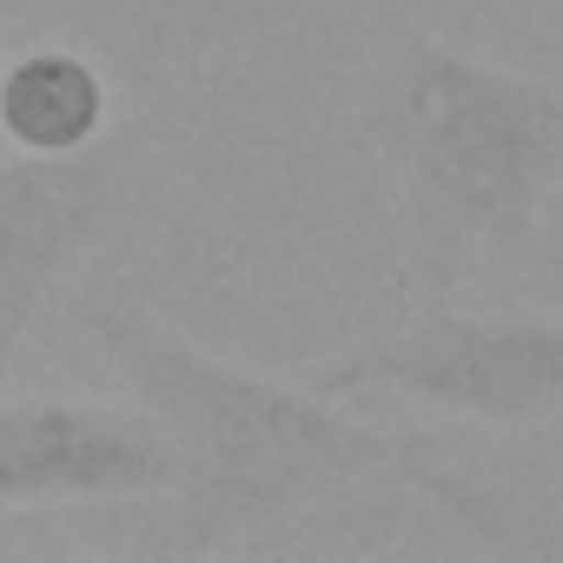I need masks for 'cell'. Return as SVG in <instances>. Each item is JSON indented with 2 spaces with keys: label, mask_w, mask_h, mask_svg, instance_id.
<instances>
[{
  "label": "cell",
  "mask_w": 563,
  "mask_h": 563,
  "mask_svg": "<svg viewBox=\"0 0 563 563\" xmlns=\"http://www.w3.org/2000/svg\"><path fill=\"white\" fill-rule=\"evenodd\" d=\"M120 199V153H27L0 166V372L14 365L60 272L100 239Z\"/></svg>",
  "instance_id": "cell-4"
},
{
  "label": "cell",
  "mask_w": 563,
  "mask_h": 563,
  "mask_svg": "<svg viewBox=\"0 0 563 563\" xmlns=\"http://www.w3.org/2000/svg\"><path fill=\"white\" fill-rule=\"evenodd\" d=\"M0 550H8V543H0Z\"/></svg>",
  "instance_id": "cell-7"
},
{
  "label": "cell",
  "mask_w": 563,
  "mask_h": 563,
  "mask_svg": "<svg viewBox=\"0 0 563 563\" xmlns=\"http://www.w3.org/2000/svg\"><path fill=\"white\" fill-rule=\"evenodd\" d=\"M173 484L179 457L146 418L80 398H0V504H87Z\"/></svg>",
  "instance_id": "cell-5"
},
{
  "label": "cell",
  "mask_w": 563,
  "mask_h": 563,
  "mask_svg": "<svg viewBox=\"0 0 563 563\" xmlns=\"http://www.w3.org/2000/svg\"><path fill=\"white\" fill-rule=\"evenodd\" d=\"M312 391H398L484 424H537L563 411V325L556 319H464L431 312L424 325L358 345L312 372Z\"/></svg>",
  "instance_id": "cell-3"
},
{
  "label": "cell",
  "mask_w": 563,
  "mask_h": 563,
  "mask_svg": "<svg viewBox=\"0 0 563 563\" xmlns=\"http://www.w3.org/2000/svg\"><path fill=\"white\" fill-rule=\"evenodd\" d=\"M93 332L120 365L126 391L140 398V418L179 457L173 550H212L252 523H272L365 477H405L431 490L490 550H550V537L517 530V510L497 490L444 471L438 438L358 424L332 411L325 391H292L258 372H239L133 312H93Z\"/></svg>",
  "instance_id": "cell-1"
},
{
  "label": "cell",
  "mask_w": 563,
  "mask_h": 563,
  "mask_svg": "<svg viewBox=\"0 0 563 563\" xmlns=\"http://www.w3.org/2000/svg\"><path fill=\"white\" fill-rule=\"evenodd\" d=\"M107 74L67 47H34L0 74V133L21 153H80L107 126Z\"/></svg>",
  "instance_id": "cell-6"
},
{
  "label": "cell",
  "mask_w": 563,
  "mask_h": 563,
  "mask_svg": "<svg viewBox=\"0 0 563 563\" xmlns=\"http://www.w3.org/2000/svg\"><path fill=\"white\" fill-rule=\"evenodd\" d=\"M405 173L418 272L444 292L477 258H523L563 179V87L484 67L438 41H405L378 107Z\"/></svg>",
  "instance_id": "cell-2"
}]
</instances>
